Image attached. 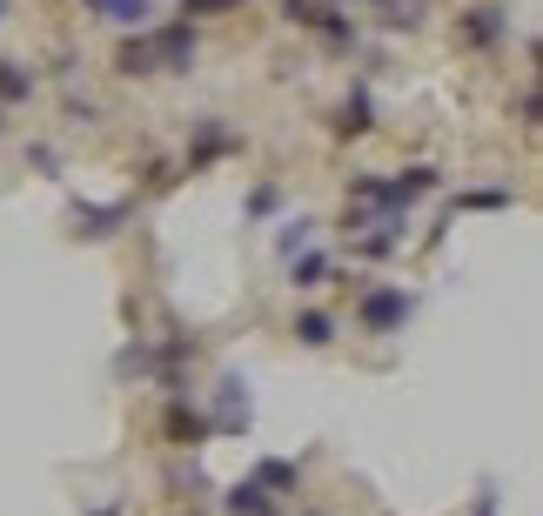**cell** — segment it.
Here are the masks:
<instances>
[{
    "label": "cell",
    "mask_w": 543,
    "mask_h": 516,
    "mask_svg": "<svg viewBox=\"0 0 543 516\" xmlns=\"http://www.w3.org/2000/svg\"><path fill=\"white\" fill-rule=\"evenodd\" d=\"M168 436H175V443H202L208 436V416H195V409H168Z\"/></svg>",
    "instance_id": "5"
},
{
    "label": "cell",
    "mask_w": 543,
    "mask_h": 516,
    "mask_svg": "<svg viewBox=\"0 0 543 516\" xmlns=\"http://www.w3.org/2000/svg\"><path fill=\"white\" fill-rule=\"evenodd\" d=\"M295 336L309 342V349H322V342L336 336V322H329V315H302V322H295Z\"/></svg>",
    "instance_id": "7"
},
{
    "label": "cell",
    "mask_w": 543,
    "mask_h": 516,
    "mask_svg": "<svg viewBox=\"0 0 543 516\" xmlns=\"http://www.w3.org/2000/svg\"><path fill=\"white\" fill-rule=\"evenodd\" d=\"M27 94H34V81H27L21 68H7V61H0V101H27Z\"/></svg>",
    "instance_id": "8"
},
{
    "label": "cell",
    "mask_w": 543,
    "mask_h": 516,
    "mask_svg": "<svg viewBox=\"0 0 543 516\" xmlns=\"http://www.w3.org/2000/svg\"><path fill=\"white\" fill-rule=\"evenodd\" d=\"M322 269H329V262H322V255H309V262L295 269V289H316V282H322Z\"/></svg>",
    "instance_id": "14"
},
{
    "label": "cell",
    "mask_w": 543,
    "mask_h": 516,
    "mask_svg": "<svg viewBox=\"0 0 543 516\" xmlns=\"http://www.w3.org/2000/svg\"><path fill=\"white\" fill-rule=\"evenodd\" d=\"M497 34H503V21H497V14H490V7H483V14H476V21H470V41H497Z\"/></svg>",
    "instance_id": "12"
},
{
    "label": "cell",
    "mask_w": 543,
    "mask_h": 516,
    "mask_svg": "<svg viewBox=\"0 0 543 516\" xmlns=\"http://www.w3.org/2000/svg\"><path fill=\"white\" fill-rule=\"evenodd\" d=\"M302 242H309V222H289V228H282V255H295Z\"/></svg>",
    "instance_id": "15"
},
{
    "label": "cell",
    "mask_w": 543,
    "mask_h": 516,
    "mask_svg": "<svg viewBox=\"0 0 543 516\" xmlns=\"http://www.w3.org/2000/svg\"><path fill=\"white\" fill-rule=\"evenodd\" d=\"M215 7H235V0H181V14H215Z\"/></svg>",
    "instance_id": "16"
},
{
    "label": "cell",
    "mask_w": 543,
    "mask_h": 516,
    "mask_svg": "<svg viewBox=\"0 0 543 516\" xmlns=\"http://www.w3.org/2000/svg\"><path fill=\"white\" fill-rule=\"evenodd\" d=\"M403 315H409V295H403V289H376V295H362V322H369V329H396Z\"/></svg>",
    "instance_id": "2"
},
{
    "label": "cell",
    "mask_w": 543,
    "mask_h": 516,
    "mask_svg": "<svg viewBox=\"0 0 543 516\" xmlns=\"http://www.w3.org/2000/svg\"><path fill=\"white\" fill-rule=\"evenodd\" d=\"M389 222H403V215H383L376 228H389ZM389 248H396V235H369V242H362V255H389Z\"/></svg>",
    "instance_id": "13"
},
{
    "label": "cell",
    "mask_w": 543,
    "mask_h": 516,
    "mask_svg": "<svg viewBox=\"0 0 543 516\" xmlns=\"http://www.w3.org/2000/svg\"><path fill=\"white\" fill-rule=\"evenodd\" d=\"M121 74H155V54H148V41H128V47H121Z\"/></svg>",
    "instance_id": "9"
},
{
    "label": "cell",
    "mask_w": 543,
    "mask_h": 516,
    "mask_svg": "<svg viewBox=\"0 0 543 516\" xmlns=\"http://www.w3.org/2000/svg\"><path fill=\"white\" fill-rule=\"evenodd\" d=\"M121 215H128V208H88L81 222H88V235H114V222H121Z\"/></svg>",
    "instance_id": "11"
},
{
    "label": "cell",
    "mask_w": 543,
    "mask_h": 516,
    "mask_svg": "<svg viewBox=\"0 0 543 516\" xmlns=\"http://www.w3.org/2000/svg\"><path fill=\"white\" fill-rule=\"evenodd\" d=\"M255 483H262V490H295V463H262Z\"/></svg>",
    "instance_id": "10"
},
{
    "label": "cell",
    "mask_w": 543,
    "mask_h": 516,
    "mask_svg": "<svg viewBox=\"0 0 543 516\" xmlns=\"http://www.w3.org/2000/svg\"><path fill=\"white\" fill-rule=\"evenodd\" d=\"M101 516H114V510H101Z\"/></svg>",
    "instance_id": "17"
},
{
    "label": "cell",
    "mask_w": 543,
    "mask_h": 516,
    "mask_svg": "<svg viewBox=\"0 0 543 516\" xmlns=\"http://www.w3.org/2000/svg\"><path fill=\"white\" fill-rule=\"evenodd\" d=\"M228 516H275V503H269V490H262V483H235V490H228Z\"/></svg>",
    "instance_id": "4"
},
{
    "label": "cell",
    "mask_w": 543,
    "mask_h": 516,
    "mask_svg": "<svg viewBox=\"0 0 543 516\" xmlns=\"http://www.w3.org/2000/svg\"><path fill=\"white\" fill-rule=\"evenodd\" d=\"M148 54H155V68H188L195 61V34L188 27H161L155 41H148Z\"/></svg>",
    "instance_id": "1"
},
{
    "label": "cell",
    "mask_w": 543,
    "mask_h": 516,
    "mask_svg": "<svg viewBox=\"0 0 543 516\" xmlns=\"http://www.w3.org/2000/svg\"><path fill=\"white\" fill-rule=\"evenodd\" d=\"M242 423H249V389L228 376L222 396H215V423H208V429H242Z\"/></svg>",
    "instance_id": "3"
},
{
    "label": "cell",
    "mask_w": 543,
    "mask_h": 516,
    "mask_svg": "<svg viewBox=\"0 0 543 516\" xmlns=\"http://www.w3.org/2000/svg\"><path fill=\"white\" fill-rule=\"evenodd\" d=\"M94 7H101L108 21H121V27H141V21H148V0H94Z\"/></svg>",
    "instance_id": "6"
}]
</instances>
